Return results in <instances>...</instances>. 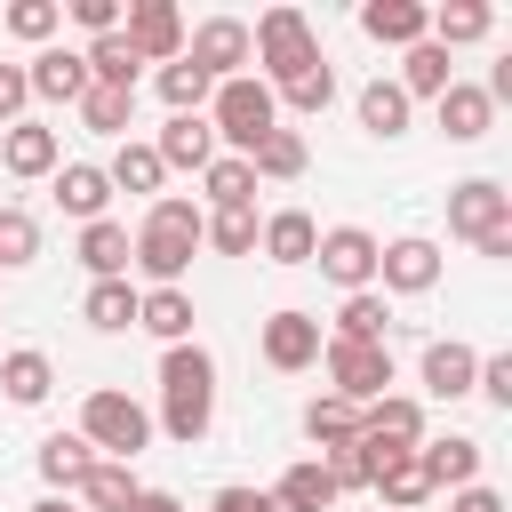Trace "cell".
I'll list each match as a JSON object with an SVG mask.
<instances>
[{
    "mask_svg": "<svg viewBox=\"0 0 512 512\" xmlns=\"http://www.w3.org/2000/svg\"><path fill=\"white\" fill-rule=\"evenodd\" d=\"M488 32H496V8H488V0H448V8L424 16V40H432V48H472V40H488Z\"/></svg>",
    "mask_w": 512,
    "mask_h": 512,
    "instance_id": "4316f807",
    "label": "cell"
},
{
    "mask_svg": "<svg viewBox=\"0 0 512 512\" xmlns=\"http://www.w3.org/2000/svg\"><path fill=\"white\" fill-rule=\"evenodd\" d=\"M200 200H184V192H160L152 208H144V224H136V240H128V264L152 280V288H184V272H192V248H200Z\"/></svg>",
    "mask_w": 512,
    "mask_h": 512,
    "instance_id": "7a4b0ae2",
    "label": "cell"
},
{
    "mask_svg": "<svg viewBox=\"0 0 512 512\" xmlns=\"http://www.w3.org/2000/svg\"><path fill=\"white\" fill-rule=\"evenodd\" d=\"M32 512H80V504H72V496H40Z\"/></svg>",
    "mask_w": 512,
    "mask_h": 512,
    "instance_id": "f5cc1de1",
    "label": "cell"
},
{
    "mask_svg": "<svg viewBox=\"0 0 512 512\" xmlns=\"http://www.w3.org/2000/svg\"><path fill=\"white\" fill-rule=\"evenodd\" d=\"M72 24H80L88 40H104V32H120V0H72Z\"/></svg>",
    "mask_w": 512,
    "mask_h": 512,
    "instance_id": "c3c4849f",
    "label": "cell"
},
{
    "mask_svg": "<svg viewBox=\"0 0 512 512\" xmlns=\"http://www.w3.org/2000/svg\"><path fill=\"white\" fill-rule=\"evenodd\" d=\"M136 496H144V480H136L128 464H112V456H96V464L72 480V504H80V512H128Z\"/></svg>",
    "mask_w": 512,
    "mask_h": 512,
    "instance_id": "d6986e66",
    "label": "cell"
},
{
    "mask_svg": "<svg viewBox=\"0 0 512 512\" xmlns=\"http://www.w3.org/2000/svg\"><path fill=\"white\" fill-rule=\"evenodd\" d=\"M320 344H328V336H320V320H312V312H296V304H288V312H272V320L256 328V352H264V368H280V376H304V368L320 360Z\"/></svg>",
    "mask_w": 512,
    "mask_h": 512,
    "instance_id": "8fae6325",
    "label": "cell"
},
{
    "mask_svg": "<svg viewBox=\"0 0 512 512\" xmlns=\"http://www.w3.org/2000/svg\"><path fill=\"white\" fill-rule=\"evenodd\" d=\"M312 56H320V32H312L304 8H264V16L248 24V64H264V72H256L264 88H280V80L304 72Z\"/></svg>",
    "mask_w": 512,
    "mask_h": 512,
    "instance_id": "8992f818",
    "label": "cell"
},
{
    "mask_svg": "<svg viewBox=\"0 0 512 512\" xmlns=\"http://www.w3.org/2000/svg\"><path fill=\"white\" fill-rule=\"evenodd\" d=\"M80 320H88V328H104V336L136 328V288H128V280H88V304H80Z\"/></svg>",
    "mask_w": 512,
    "mask_h": 512,
    "instance_id": "8d00e7d4",
    "label": "cell"
},
{
    "mask_svg": "<svg viewBox=\"0 0 512 512\" xmlns=\"http://www.w3.org/2000/svg\"><path fill=\"white\" fill-rule=\"evenodd\" d=\"M320 368H328V392L352 408L392 392V344H320Z\"/></svg>",
    "mask_w": 512,
    "mask_h": 512,
    "instance_id": "52a82bcc",
    "label": "cell"
},
{
    "mask_svg": "<svg viewBox=\"0 0 512 512\" xmlns=\"http://www.w3.org/2000/svg\"><path fill=\"white\" fill-rule=\"evenodd\" d=\"M8 32L32 40V48H48V40L64 32V8H56V0H16V8H8Z\"/></svg>",
    "mask_w": 512,
    "mask_h": 512,
    "instance_id": "f6af8a7d",
    "label": "cell"
},
{
    "mask_svg": "<svg viewBox=\"0 0 512 512\" xmlns=\"http://www.w3.org/2000/svg\"><path fill=\"white\" fill-rule=\"evenodd\" d=\"M0 392H8L16 408H40V400L56 392V360H48L40 344H16V352H0Z\"/></svg>",
    "mask_w": 512,
    "mask_h": 512,
    "instance_id": "d4e9b609",
    "label": "cell"
},
{
    "mask_svg": "<svg viewBox=\"0 0 512 512\" xmlns=\"http://www.w3.org/2000/svg\"><path fill=\"white\" fill-rule=\"evenodd\" d=\"M272 104H288V112H304V120H312V112H328V104H336V64H328V56H312L304 72H288V80L272 88Z\"/></svg>",
    "mask_w": 512,
    "mask_h": 512,
    "instance_id": "1f68e13d",
    "label": "cell"
},
{
    "mask_svg": "<svg viewBox=\"0 0 512 512\" xmlns=\"http://www.w3.org/2000/svg\"><path fill=\"white\" fill-rule=\"evenodd\" d=\"M208 512H272V504H264V488H240V480H232V488L208 496Z\"/></svg>",
    "mask_w": 512,
    "mask_h": 512,
    "instance_id": "681fc988",
    "label": "cell"
},
{
    "mask_svg": "<svg viewBox=\"0 0 512 512\" xmlns=\"http://www.w3.org/2000/svg\"><path fill=\"white\" fill-rule=\"evenodd\" d=\"M264 504H272V512H328V504H336V480H328L320 456H304V464H288V472L264 488Z\"/></svg>",
    "mask_w": 512,
    "mask_h": 512,
    "instance_id": "ffe728a7",
    "label": "cell"
},
{
    "mask_svg": "<svg viewBox=\"0 0 512 512\" xmlns=\"http://www.w3.org/2000/svg\"><path fill=\"white\" fill-rule=\"evenodd\" d=\"M416 376H424V392H432V400H464V392H472V376H480V352H472V344H456V336H440V344H424V368H416Z\"/></svg>",
    "mask_w": 512,
    "mask_h": 512,
    "instance_id": "ac0fdd59",
    "label": "cell"
},
{
    "mask_svg": "<svg viewBox=\"0 0 512 512\" xmlns=\"http://www.w3.org/2000/svg\"><path fill=\"white\" fill-rule=\"evenodd\" d=\"M456 80V64H448V48H432V40H416V48H400V96L416 104V96H432L440 104V88Z\"/></svg>",
    "mask_w": 512,
    "mask_h": 512,
    "instance_id": "4dcf8cb0",
    "label": "cell"
},
{
    "mask_svg": "<svg viewBox=\"0 0 512 512\" xmlns=\"http://www.w3.org/2000/svg\"><path fill=\"white\" fill-rule=\"evenodd\" d=\"M208 96H216V80H208L200 64H184V56L160 64V104H168V112H208Z\"/></svg>",
    "mask_w": 512,
    "mask_h": 512,
    "instance_id": "60d3db41",
    "label": "cell"
},
{
    "mask_svg": "<svg viewBox=\"0 0 512 512\" xmlns=\"http://www.w3.org/2000/svg\"><path fill=\"white\" fill-rule=\"evenodd\" d=\"M128 120H136V88H96V80H88V96H80V128H96V136H128Z\"/></svg>",
    "mask_w": 512,
    "mask_h": 512,
    "instance_id": "74e56055",
    "label": "cell"
},
{
    "mask_svg": "<svg viewBox=\"0 0 512 512\" xmlns=\"http://www.w3.org/2000/svg\"><path fill=\"white\" fill-rule=\"evenodd\" d=\"M248 168H256V184H288V176H304V168H312V152H304V136H296V128H272V136L248 152Z\"/></svg>",
    "mask_w": 512,
    "mask_h": 512,
    "instance_id": "836d02e7",
    "label": "cell"
},
{
    "mask_svg": "<svg viewBox=\"0 0 512 512\" xmlns=\"http://www.w3.org/2000/svg\"><path fill=\"white\" fill-rule=\"evenodd\" d=\"M160 168H208L216 160V128H208V112H168V128H160Z\"/></svg>",
    "mask_w": 512,
    "mask_h": 512,
    "instance_id": "7402d4cb",
    "label": "cell"
},
{
    "mask_svg": "<svg viewBox=\"0 0 512 512\" xmlns=\"http://www.w3.org/2000/svg\"><path fill=\"white\" fill-rule=\"evenodd\" d=\"M424 16H432L424 0H368V8H360V32H368L376 48H416V40H424Z\"/></svg>",
    "mask_w": 512,
    "mask_h": 512,
    "instance_id": "484cf974",
    "label": "cell"
},
{
    "mask_svg": "<svg viewBox=\"0 0 512 512\" xmlns=\"http://www.w3.org/2000/svg\"><path fill=\"white\" fill-rule=\"evenodd\" d=\"M216 424V360L200 344H168L160 352V416L152 432H168L176 448H200Z\"/></svg>",
    "mask_w": 512,
    "mask_h": 512,
    "instance_id": "6da1fadb",
    "label": "cell"
},
{
    "mask_svg": "<svg viewBox=\"0 0 512 512\" xmlns=\"http://www.w3.org/2000/svg\"><path fill=\"white\" fill-rule=\"evenodd\" d=\"M448 512H504V496H496V488H456Z\"/></svg>",
    "mask_w": 512,
    "mask_h": 512,
    "instance_id": "f907efd6",
    "label": "cell"
},
{
    "mask_svg": "<svg viewBox=\"0 0 512 512\" xmlns=\"http://www.w3.org/2000/svg\"><path fill=\"white\" fill-rule=\"evenodd\" d=\"M304 440H312V448H328V456H336V448H352V440H360V408H352V400H336V392H320V400L304 408Z\"/></svg>",
    "mask_w": 512,
    "mask_h": 512,
    "instance_id": "d6a6232c",
    "label": "cell"
},
{
    "mask_svg": "<svg viewBox=\"0 0 512 512\" xmlns=\"http://www.w3.org/2000/svg\"><path fill=\"white\" fill-rule=\"evenodd\" d=\"M208 128H216V144H232V160H248V152L280 128V104H272V88H264L256 72H240V80H216Z\"/></svg>",
    "mask_w": 512,
    "mask_h": 512,
    "instance_id": "3957f363",
    "label": "cell"
},
{
    "mask_svg": "<svg viewBox=\"0 0 512 512\" xmlns=\"http://www.w3.org/2000/svg\"><path fill=\"white\" fill-rule=\"evenodd\" d=\"M88 464H96V448H88L80 432H48V440H40V480H48V488H72Z\"/></svg>",
    "mask_w": 512,
    "mask_h": 512,
    "instance_id": "ab89813d",
    "label": "cell"
},
{
    "mask_svg": "<svg viewBox=\"0 0 512 512\" xmlns=\"http://www.w3.org/2000/svg\"><path fill=\"white\" fill-rule=\"evenodd\" d=\"M424 288H440V248L424 232L376 240V296H424Z\"/></svg>",
    "mask_w": 512,
    "mask_h": 512,
    "instance_id": "ba28073f",
    "label": "cell"
},
{
    "mask_svg": "<svg viewBox=\"0 0 512 512\" xmlns=\"http://www.w3.org/2000/svg\"><path fill=\"white\" fill-rule=\"evenodd\" d=\"M392 336V304L376 296V288H360V296H344V312H336V328H328V344H384Z\"/></svg>",
    "mask_w": 512,
    "mask_h": 512,
    "instance_id": "f1b7e54d",
    "label": "cell"
},
{
    "mask_svg": "<svg viewBox=\"0 0 512 512\" xmlns=\"http://www.w3.org/2000/svg\"><path fill=\"white\" fill-rule=\"evenodd\" d=\"M472 392H480L488 408H512V352H488L480 376H472Z\"/></svg>",
    "mask_w": 512,
    "mask_h": 512,
    "instance_id": "bcb514c9",
    "label": "cell"
},
{
    "mask_svg": "<svg viewBox=\"0 0 512 512\" xmlns=\"http://www.w3.org/2000/svg\"><path fill=\"white\" fill-rule=\"evenodd\" d=\"M424 504H432V480H424V464L408 448V456H392L376 472V512H424Z\"/></svg>",
    "mask_w": 512,
    "mask_h": 512,
    "instance_id": "f546056e",
    "label": "cell"
},
{
    "mask_svg": "<svg viewBox=\"0 0 512 512\" xmlns=\"http://www.w3.org/2000/svg\"><path fill=\"white\" fill-rule=\"evenodd\" d=\"M256 248H264V264H312L320 224H312L304 208H272V216L256 224Z\"/></svg>",
    "mask_w": 512,
    "mask_h": 512,
    "instance_id": "e0dca14e",
    "label": "cell"
},
{
    "mask_svg": "<svg viewBox=\"0 0 512 512\" xmlns=\"http://www.w3.org/2000/svg\"><path fill=\"white\" fill-rule=\"evenodd\" d=\"M24 104H32L24 64H0V128H16V120H24Z\"/></svg>",
    "mask_w": 512,
    "mask_h": 512,
    "instance_id": "7dc6e473",
    "label": "cell"
},
{
    "mask_svg": "<svg viewBox=\"0 0 512 512\" xmlns=\"http://www.w3.org/2000/svg\"><path fill=\"white\" fill-rule=\"evenodd\" d=\"M312 264H320L344 296H360V288H376V232H360V224H328L320 248H312Z\"/></svg>",
    "mask_w": 512,
    "mask_h": 512,
    "instance_id": "30bf717a",
    "label": "cell"
},
{
    "mask_svg": "<svg viewBox=\"0 0 512 512\" xmlns=\"http://www.w3.org/2000/svg\"><path fill=\"white\" fill-rule=\"evenodd\" d=\"M56 208L80 216V224H96V216L112 208V176H104L96 160H64V168H56Z\"/></svg>",
    "mask_w": 512,
    "mask_h": 512,
    "instance_id": "603a6c76",
    "label": "cell"
},
{
    "mask_svg": "<svg viewBox=\"0 0 512 512\" xmlns=\"http://www.w3.org/2000/svg\"><path fill=\"white\" fill-rule=\"evenodd\" d=\"M24 80H32L40 104H80V96H88V64H80V48H56V40L24 64Z\"/></svg>",
    "mask_w": 512,
    "mask_h": 512,
    "instance_id": "9a60e30c",
    "label": "cell"
},
{
    "mask_svg": "<svg viewBox=\"0 0 512 512\" xmlns=\"http://www.w3.org/2000/svg\"><path fill=\"white\" fill-rule=\"evenodd\" d=\"M80 440H88L96 456H112V464H136V456L152 448V408L128 400V392H112V384H96V392L80 400Z\"/></svg>",
    "mask_w": 512,
    "mask_h": 512,
    "instance_id": "5b68a950",
    "label": "cell"
},
{
    "mask_svg": "<svg viewBox=\"0 0 512 512\" xmlns=\"http://www.w3.org/2000/svg\"><path fill=\"white\" fill-rule=\"evenodd\" d=\"M80 264H88V280H128V224H112V216L80 224Z\"/></svg>",
    "mask_w": 512,
    "mask_h": 512,
    "instance_id": "83f0119b",
    "label": "cell"
},
{
    "mask_svg": "<svg viewBox=\"0 0 512 512\" xmlns=\"http://www.w3.org/2000/svg\"><path fill=\"white\" fill-rule=\"evenodd\" d=\"M0 168L8 176H56L64 168V136L48 128V120H16V128H0Z\"/></svg>",
    "mask_w": 512,
    "mask_h": 512,
    "instance_id": "4fadbf2b",
    "label": "cell"
},
{
    "mask_svg": "<svg viewBox=\"0 0 512 512\" xmlns=\"http://www.w3.org/2000/svg\"><path fill=\"white\" fill-rule=\"evenodd\" d=\"M184 64H200L208 80H240L248 72V24L240 16H208L184 32Z\"/></svg>",
    "mask_w": 512,
    "mask_h": 512,
    "instance_id": "7c38bea8",
    "label": "cell"
},
{
    "mask_svg": "<svg viewBox=\"0 0 512 512\" xmlns=\"http://www.w3.org/2000/svg\"><path fill=\"white\" fill-rule=\"evenodd\" d=\"M200 184H208V200H216V208H256V168H248V160H232V152H216V160L200 168Z\"/></svg>",
    "mask_w": 512,
    "mask_h": 512,
    "instance_id": "f35d334b",
    "label": "cell"
},
{
    "mask_svg": "<svg viewBox=\"0 0 512 512\" xmlns=\"http://www.w3.org/2000/svg\"><path fill=\"white\" fill-rule=\"evenodd\" d=\"M80 64H88V80H96V88H136V72H144V64H136V48H128L120 32L88 40V48H80Z\"/></svg>",
    "mask_w": 512,
    "mask_h": 512,
    "instance_id": "e575fe53",
    "label": "cell"
},
{
    "mask_svg": "<svg viewBox=\"0 0 512 512\" xmlns=\"http://www.w3.org/2000/svg\"><path fill=\"white\" fill-rule=\"evenodd\" d=\"M32 256H40V224H32V208L0 200V272H16V264H32Z\"/></svg>",
    "mask_w": 512,
    "mask_h": 512,
    "instance_id": "ee69618b",
    "label": "cell"
},
{
    "mask_svg": "<svg viewBox=\"0 0 512 512\" xmlns=\"http://www.w3.org/2000/svg\"><path fill=\"white\" fill-rule=\"evenodd\" d=\"M448 232L504 264V256H512V192H504L496 176H464V184H448Z\"/></svg>",
    "mask_w": 512,
    "mask_h": 512,
    "instance_id": "277c9868",
    "label": "cell"
},
{
    "mask_svg": "<svg viewBox=\"0 0 512 512\" xmlns=\"http://www.w3.org/2000/svg\"><path fill=\"white\" fill-rule=\"evenodd\" d=\"M120 40L136 48V64H176V56H184V16H176V0H136V8H120Z\"/></svg>",
    "mask_w": 512,
    "mask_h": 512,
    "instance_id": "9c48e42d",
    "label": "cell"
},
{
    "mask_svg": "<svg viewBox=\"0 0 512 512\" xmlns=\"http://www.w3.org/2000/svg\"><path fill=\"white\" fill-rule=\"evenodd\" d=\"M360 440H376V448H416V440H424V400H408V392L368 400V408H360Z\"/></svg>",
    "mask_w": 512,
    "mask_h": 512,
    "instance_id": "2e32d148",
    "label": "cell"
},
{
    "mask_svg": "<svg viewBox=\"0 0 512 512\" xmlns=\"http://www.w3.org/2000/svg\"><path fill=\"white\" fill-rule=\"evenodd\" d=\"M416 464H424L432 496H440V488H480V440H472V432H448V440H416Z\"/></svg>",
    "mask_w": 512,
    "mask_h": 512,
    "instance_id": "5bb4252c",
    "label": "cell"
},
{
    "mask_svg": "<svg viewBox=\"0 0 512 512\" xmlns=\"http://www.w3.org/2000/svg\"><path fill=\"white\" fill-rule=\"evenodd\" d=\"M192 320H200V312H192L184 288H144V296H136V328L160 336V352H168V344H192Z\"/></svg>",
    "mask_w": 512,
    "mask_h": 512,
    "instance_id": "cb8c5ba5",
    "label": "cell"
},
{
    "mask_svg": "<svg viewBox=\"0 0 512 512\" xmlns=\"http://www.w3.org/2000/svg\"><path fill=\"white\" fill-rule=\"evenodd\" d=\"M360 128L384 136V144L408 136V96H400V80H368V88H360Z\"/></svg>",
    "mask_w": 512,
    "mask_h": 512,
    "instance_id": "d590c367",
    "label": "cell"
},
{
    "mask_svg": "<svg viewBox=\"0 0 512 512\" xmlns=\"http://www.w3.org/2000/svg\"><path fill=\"white\" fill-rule=\"evenodd\" d=\"M256 224H264L256 208H216V216L200 224V240L224 248V256H256Z\"/></svg>",
    "mask_w": 512,
    "mask_h": 512,
    "instance_id": "7bdbcfd3",
    "label": "cell"
},
{
    "mask_svg": "<svg viewBox=\"0 0 512 512\" xmlns=\"http://www.w3.org/2000/svg\"><path fill=\"white\" fill-rule=\"evenodd\" d=\"M104 176H112V192H160V184H168V168H160L152 144H120Z\"/></svg>",
    "mask_w": 512,
    "mask_h": 512,
    "instance_id": "b9f144b4",
    "label": "cell"
},
{
    "mask_svg": "<svg viewBox=\"0 0 512 512\" xmlns=\"http://www.w3.org/2000/svg\"><path fill=\"white\" fill-rule=\"evenodd\" d=\"M128 512H192V504H184V496H168V488H144Z\"/></svg>",
    "mask_w": 512,
    "mask_h": 512,
    "instance_id": "816d5d0a",
    "label": "cell"
},
{
    "mask_svg": "<svg viewBox=\"0 0 512 512\" xmlns=\"http://www.w3.org/2000/svg\"><path fill=\"white\" fill-rule=\"evenodd\" d=\"M488 128H496V104H488L472 80H448V88H440V136H448V144H480Z\"/></svg>",
    "mask_w": 512,
    "mask_h": 512,
    "instance_id": "44dd1931",
    "label": "cell"
}]
</instances>
